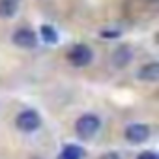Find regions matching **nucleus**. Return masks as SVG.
<instances>
[{
  "label": "nucleus",
  "instance_id": "obj_1",
  "mask_svg": "<svg viewBox=\"0 0 159 159\" xmlns=\"http://www.w3.org/2000/svg\"><path fill=\"white\" fill-rule=\"evenodd\" d=\"M99 127H101V122L96 114H83L75 122V133L81 140H88V139L96 137Z\"/></svg>",
  "mask_w": 159,
  "mask_h": 159
},
{
  "label": "nucleus",
  "instance_id": "obj_2",
  "mask_svg": "<svg viewBox=\"0 0 159 159\" xmlns=\"http://www.w3.org/2000/svg\"><path fill=\"white\" fill-rule=\"evenodd\" d=\"M92 58H94V52H92V49H90L88 45H84V43L73 45V47L69 49V52H67V60H69V64L75 66V67H86V66L92 62Z\"/></svg>",
  "mask_w": 159,
  "mask_h": 159
},
{
  "label": "nucleus",
  "instance_id": "obj_3",
  "mask_svg": "<svg viewBox=\"0 0 159 159\" xmlns=\"http://www.w3.org/2000/svg\"><path fill=\"white\" fill-rule=\"evenodd\" d=\"M15 125H17V129L23 131V133H32V131H36V129L41 125V118H39V114H38L34 109H25V111H21V112L17 114Z\"/></svg>",
  "mask_w": 159,
  "mask_h": 159
},
{
  "label": "nucleus",
  "instance_id": "obj_4",
  "mask_svg": "<svg viewBox=\"0 0 159 159\" xmlns=\"http://www.w3.org/2000/svg\"><path fill=\"white\" fill-rule=\"evenodd\" d=\"M13 43L21 49H34L38 45V34L32 30V28H17L11 36Z\"/></svg>",
  "mask_w": 159,
  "mask_h": 159
},
{
  "label": "nucleus",
  "instance_id": "obj_5",
  "mask_svg": "<svg viewBox=\"0 0 159 159\" xmlns=\"http://www.w3.org/2000/svg\"><path fill=\"white\" fill-rule=\"evenodd\" d=\"M124 137H125L129 142H133V144H140V142L148 140V137H150V127H148L146 124H131V125L125 127Z\"/></svg>",
  "mask_w": 159,
  "mask_h": 159
},
{
  "label": "nucleus",
  "instance_id": "obj_6",
  "mask_svg": "<svg viewBox=\"0 0 159 159\" xmlns=\"http://www.w3.org/2000/svg\"><path fill=\"white\" fill-rule=\"evenodd\" d=\"M137 77L140 79V81H146V83H155V81H159V64H157V62H150V64L140 66Z\"/></svg>",
  "mask_w": 159,
  "mask_h": 159
},
{
  "label": "nucleus",
  "instance_id": "obj_7",
  "mask_svg": "<svg viewBox=\"0 0 159 159\" xmlns=\"http://www.w3.org/2000/svg\"><path fill=\"white\" fill-rule=\"evenodd\" d=\"M129 62H131V49L127 45H120L118 49H114V52H112V64L118 69H124Z\"/></svg>",
  "mask_w": 159,
  "mask_h": 159
},
{
  "label": "nucleus",
  "instance_id": "obj_8",
  "mask_svg": "<svg viewBox=\"0 0 159 159\" xmlns=\"http://www.w3.org/2000/svg\"><path fill=\"white\" fill-rule=\"evenodd\" d=\"M19 4L17 0H0V17L2 19H10L17 13Z\"/></svg>",
  "mask_w": 159,
  "mask_h": 159
},
{
  "label": "nucleus",
  "instance_id": "obj_9",
  "mask_svg": "<svg viewBox=\"0 0 159 159\" xmlns=\"http://www.w3.org/2000/svg\"><path fill=\"white\" fill-rule=\"evenodd\" d=\"M83 155H84V150H83L81 146L69 144V146H66V148L60 152L58 159H83Z\"/></svg>",
  "mask_w": 159,
  "mask_h": 159
},
{
  "label": "nucleus",
  "instance_id": "obj_10",
  "mask_svg": "<svg viewBox=\"0 0 159 159\" xmlns=\"http://www.w3.org/2000/svg\"><path fill=\"white\" fill-rule=\"evenodd\" d=\"M39 34H41V39L45 41V43H56L58 41V34L54 32V28L52 26H49V25H43L41 26V30H39Z\"/></svg>",
  "mask_w": 159,
  "mask_h": 159
},
{
  "label": "nucleus",
  "instance_id": "obj_11",
  "mask_svg": "<svg viewBox=\"0 0 159 159\" xmlns=\"http://www.w3.org/2000/svg\"><path fill=\"white\" fill-rule=\"evenodd\" d=\"M137 159H157V155H155L153 152L146 150V152H140V153L137 155Z\"/></svg>",
  "mask_w": 159,
  "mask_h": 159
},
{
  "label": "nucleus",
  "instance_id": "obj_12",
  "mask_svg": "<svg viewBox=\"0 0 159 159\" xmlns=\"http://www.w3.org/2000/svg\"><path fill=\"white\" fill-rule=\"evenodd\" d=\"M99 159H122V157H120V153H116V152H107V153H103Z\"/></svg>",
  "mask_w": 159,
  "mask_h": 159
},
{
  "label": "nucleus",
  "instance_id": "obj_13",
  "mask_svg": "<svg viewBox=\"0 0 159 159\" xmlns=\"http://www.w3.org/2000/svg\"><path fill=\"white\" fill-rule=\"evenodd\" d=\"M146 2H157V0H146Z\"/></svg>",
  "mask_w": 159,
  "mask_h": 159
}]
</instances>
